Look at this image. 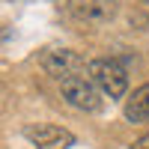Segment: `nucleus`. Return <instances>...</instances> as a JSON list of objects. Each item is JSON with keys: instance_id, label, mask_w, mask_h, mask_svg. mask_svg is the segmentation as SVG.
Returning <instances> with one entry per match:
<instances>
[{"instance_id": "1", "label": "nucleus", "mask_w": 149, "mask_h": 149, "mask_svg": "<svg viewBox=\"0 0 149 149\" xmlns=\"http://www.w3.org/2000/svg\"><path fill=\"white\" fill-rule=\"evenodd\" d=\"M86 69H90V81L104 95H110V98H122V95H125V90H128V72H125V66H122L119 60L98 57Z\"/></svg>"}, {"instance_id": "2", "label": "nucleus", "mask_w": 149, "mask_h": 149, "mask_svg": "<svg viewBox=\"0 0 149 149\" xmlns=\"http://www.w3.org/2000/svg\"><path fill=\"white\" fill-rule=\"evenodd\" d=\"M60 95L63 102L74 110H84V113H95L102 107V90L84 74H74V78L60 81Z\"/></svg>"}, {"instance_id": "3", "label": "nucleus", "mask_w": 149, "mask_h": 149, "mask_svg": "<svg viewBox=\"0 0 149 149\" xmlns=\"http://www.w3.org/2000/svg\"><path fill=\"white\" fill-rule=\"evenodd\" d=\"M42 69L57 81H66V78H74L81 69H84V57L72 48H63V45H54V48H45L42 57H39Z\"/></svg>"}, {"instance_id": "4", "label": "nucleus", "mask_w": 149, "mask_h": 149, "mask_svg": "<svg viewBox=\"0 0 149 149\" xmlns=\"http://www.w3.org/2000/svg\"><path fill=\"white\" fill-rule=\"evenodd\" d=\"M24 137L30 140L33 149H69L74 146V134L54 122H30L24 125Z\"/></svg>"}, {"instance_id": "5", "label": "nucleus", "mask_w": 149, "mask_h": 149, "mask_svg": "<svg viewBox=\"0 0 149 149\" xmlns=\"http://www.w3.org/2000/svg\"><path fill=\"white\" fill-rule=\"evenodd\" d=\"M66 12L86 27L107 24L116 15V0H66Z\"/></svg>"}, {"instance_id": "6", "label": "nucleus", "mask_w": 149, "mask_h": 149, "mask_svg": "<svg viewBox=\"0 0 149 149\" xmlns=\"http://www.w3.org/2000/svg\"><path fill=\"white\" fill-rule=\"evenodd\" d=\"M125 119L128 122H149V84L137 86L128 98H125Z\"/></svg>"}, {"instance_id": "7", "label": "nucleus", "mask_w": 149, "mask_h": 149, "mask_svg": "<svg viewBox=\"0 0 149 149\" xmlns=\"http://www.w3.org/2000/svg\"><path fill=\"white\" fill-rule=\"evenodd\" d=\"M131 149H149V134H146V137H140V140H134Z\"/></svg>"}, {"instance_id": "8", "label": "nucleus", "mask_w": 149, "mask_h": 149, "mask_svg": "<svg viewBox=\"0 0 149 149\" xmlns=\"http://www.w3.org/2000/svg\"><path fill=\"white\" fill-rule=\"evenodd\" d=\"M146 3H149V0H146Z\"/></svg>"}]
</instances>
